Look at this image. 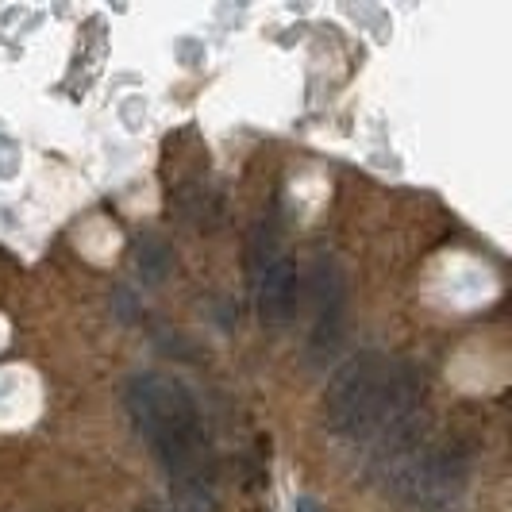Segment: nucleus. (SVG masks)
<instances>
[{"label": "nucleus", "instance_id": "20e7f679", "mask_svg": "<svg viewBox=\"0 0 512 512\" xmlns=\"http://www.w3.org/2000/svg\"><path fill=\"white\" fill-rule=\"evenodd\" d=\"M247 270H251V289H255L258 320L278 328L297 308V266L285 255L282 239L274 224H258L247 251Z\"/></svg>", "mask_w": 512, "mask_h": 512}, {"label": "nucleus", "instance_id": "423d86ee", "mask_svg": "<svg viewBox=\"0 0 512 512\" xmlns=\"http://www.w3.org/2000/svg\"><path fill=\"white\" fill-rule=\"evenodd\" d=\"M178 212H181V220H189L193 228H216L220 224V197L208 189V185H185L178 193Z\"/></svg>", "mask_w": 512, "mask_h": 512}, {"label": "nucleus", "instance_id": "f257e3e1", "mask_svg": "<svg viewBox=\"0 0 512 512\" xmlns=\"http://www.w3.org/2000/svg\"><path fill=\"white\" fill-rule=\"evenodd\" d=\"M124 409L131 416V428L162 462V474L170 482L174 497L193 493H216L212 489V455L201 409L193 393L166 374H135L124 389Z\"/></svg>", "mask_w": 512, "mask_h": 512}, {"label": "nucleus", "instance_id": "7ed1b4c3", "mask_svg": "<svg viewBox=\"0 0 512 512\" xmlns=\"http://www.w3.org/2000/svg\"><path fill=\"white\" fill-rule=\"evenodd\" d=\"M466 474H470V455L459 443H432V439L416 443L401 459L382 466L385 486L424 509L447 505L466 486Z\"/></svg>", "mask_w": 512, "mask_h": 512}, {"label": "nucleus", "instance_id": "6e6552de", "mask_svg": "<svg viewBox=\"0 0 512 512\" xmlns=\"http://www.w3.org/2000/svg\"><path fill=\"white\" fill-rule=\"evenodd\" d=\"M293 512H324V509H320L312 497H297V501H293Z\"/></svg>", "mask_w": 512, "mask_h": 512}, {"label": "nucleus", "instance_id": "0eeeda50", "mask_svg": "<svg viewBox=\"0 0 512 512\" xmlns=\"http://www.w3.org/2000/svg\"><path fill=\"white\" fill-rule=\"evenodd\" d=\"M170 270H174V255H170L166 243H158V239H139L135 243V274L143 282L162 285L170 278Z\"/></svg>", "mask_w": 512, "mask_h": 512}, {"label": "nucleus", "instance_id": "39448f33", "mask_svg": "<svg viewBox=\"0 0 512 512\" xmlns=\"http://www.w3.org/2000/svg\"><path fill=\"white\" fill-rule=\"evenodd\" d=\"M308 301H312L308 359L328 362L335 347L343 343V328H347V282L332 258H316L312 278H308Z\"/></svg>", "mask_w": 512, "mask_h": 512}, {"label": "nucleus", "instance_id": "f03ea898", "mask_svg": "<svg viewBox=\"0 0 512 512\" xmlns=\"http://www.w3.org/2000/svg\"><path fill=\"white\" fill-rule=\"evenodd\" d=\"M389 374H393V362L385 359L382 351H359L335 370L324 389V409H320L328 436L362 439V443L374 439Z\"/></svg>", "mask_w": 512, "mask_h": 512}]
</instances>
